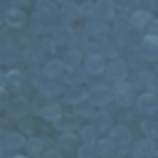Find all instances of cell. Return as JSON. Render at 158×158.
<instances>
[{"label": "cell", "instance_id": "1", "mask_svg": "<svg viewBox=\"0 0 158 158\" xmlns=\"http://www.w3.org/2000/svg\"><path fill=\"white\" fill-rule=\"evenodd\" d=\"M111 94H114V101H116L118 106H131V104H136L133 84L126 81V79H116L114 86H111Z\"/></svg>", "mask_w": 158, "mask_h": 158}, {"label": "cell", "instance_id": "2", "mask_svg": "<svg viewBox=\"0 0 158 158\" xmlns=\"http://www.w3.org/2000/svg\"><path fill=\"white\" fill-rule=\"evenodd\" d=\"M136 109H138L141 114H146V116L158 114V94H156V91H143V94H138V96H136Z\"/></svg>", "mask_w": 158, "mask_h": 158}, {"label": "cell", "instance_id": "3", "mask_svg": "<svg viewBox=\"0 0 158 158\" xmlns=\"http://www.w3.org/2000/svg\"><path fill=\"white\" fill-rule=\"evenodd\" d=\"M136 52H138L146 62H158V35H151V32H148Z\"/></svg>", "mask_w": 158, "mask_h": 158}, {"label": "cell", "instance_id": "4", "mask_svg": "<svg viewBox=\"0 0 158 158\" xmlns=\"http://www.w3.org/2000/svg\"><path fill=\"white\" fill-rule=\"evenodd\" d=\"M131 84H133V89L138 86V89H146V91H156L158 89V74L148 72V69H138V74Z\"/></svg>", "mask_w": 158, "mask_h": 158}, {"label": "cell", "instance_id": "5", "mask_svg": "<svg viewBox=\"0 0 158 158\" xmlns=\"http://www.w3.org/2000/svg\"><path fill=\"white\" fill-rule=\"evenodd\" d=\"M86 101L96 109H101V106H106L109 101H114V94H111V89L109 86H91L89 89V96H86Z\"/></svg>", "mask_w": 158, "mask_h": 158}, {"label": "cell", "instance_id": "6", "mask_svg": "<svg viewBox=\"0 0 158 158\" xmlns=\"http://www.w3.org/2000/svg\"><path fill=\"white\" fill-rule=\"evenodd\" d=\"M104 74L109 77V79H126V74H128V62H123V59H109L106 62V69H104Z\"/></svg>", "mask_w": 158, "mask_h": 158}, {"label": "cell", "instance_id": "7", "mask_svg": "<svg viewBox=\"0 0 158 158\" xmlns=\"http://www.w3.org/2000/svg\"><path fill=\"white\" fill-rule=\"evenodd\" d=\"M84 30H86L89 40H106L109 37V25H106V20H99V17L89 20Z\"/></svg>", "mask_w": 158, "mask_h": 158}, {"label": "cell", "instance_id": "8", "mask_svg": "<svg viewBox=\"0 0 158 158\" xmlns=\"http://www.w3.org/2000/svg\"><path fill=\"white\" fill-rule=\"evenodd\" d=\"M84 69H86L89 74H104V69H106V54H104V52L86 54V57H84Z\"/></svg>", "mask_w": 158, "mask_h": 158}, {"label": "cell", "instance_id": "9", "mask_svg": "<svg viewBox=\"0 0 158 158\" xmlns=\"http://www.w3.org/2000/svg\"><path fill=\"white\" fill-rule=\"evenodd\" d=\"M27 15L22 12V7H15V5H10V7H5V22H7V27H25L27 25Z\"/></svg>", "mask_w": 158, "mask_h": 158}, {"label": "cell", "instance_id": "10", "mask_svg": "<svg viewBox=\"0 0 158 158\" xmlns=\"http://www.w3.org/2000/svg\"><path fill=\"white\" fill-rule=\"evenodd\" d=\"M151 20H153L151 10H133V12L128 15V25H131V30H136V32L146 30V27L151 25Z\"/></svg>", "mask_w": 158, "mask_h": 158}, {"label": "cell", "instance_id": "11", "mask_svg": "<svg viewBox=\"0 0 158 158\" xmlns=\"http://www.w3.org/2000/svg\"><path fill=\"white\" fill-rule=\"evenodd\" d=\"M109 138L114 141V146H128V143L133 141V136H131V128H128V126H111Z\"/></svg>", "mask_w": 158, "mask_h": 158}, {"label": "cell", "instance_id": "12", "mask_svg": "<svg viewBox=\"0 0 158 158\" xmlns=\"http://www.w3.org/2000/svg\"><path fill=\"white\" fill-rule=\"evenodd\" d=\"M64 62L62 59H49L44 67H42V74H44V79H62L64 77Z\"/></svg>", "mask_w": 158, "mask_h": 158}, {"label": "cell", "instance_id": "13", "mask_svg": "<svg viewBox=\"0 0 158 158\" xmlns=\"http://www.w3.org/2000/svg\"><path fill=\"white\" fill-rule=\"evenodd\" d=\"M86 96H89V91H84V89H81V84H69V89L64 91V101H67V104H72V106H77V104H81V101H86Z\"/></svg>", "mask_w": 158, "mask_h": 158}, {"label": "cell", "instance_id": "14", "mask_svg": "<svg viewBox=\"0 0 158 158\" xmlns=\"http://www.w3.org/2000/svg\"><path fill=\"white\" fill-rule=\"evenodd\" d=\"M25 136L20 133V131H12V133H2V151L5 153H10V151H15V148H22L25 146Z\"/></svg>", "mask_w": 158, "mask_h": 158}, {"label": "cell", "instance_id": "15", "mask_svg": "<svg viewBox=\"0 0 158 158\" xmlns=\"http://www.w3.org/2000/svg\"><path fill=\"white\" fill-rule=\"evenodd\" d=\"M25 81H27V74H22L20 69H12V72L5 74V86H7L10 91H20V89L25 86Z\"/></svg>", "mask_w": 158, "mask_h": 158}, {"label": "cell", "instance_id": "16", "mask_svg": "<svg viewBox=\"0 0 158 158\" xmlns=\"http://www.w3.org/2000/svg\"><path fill=\"white\" fill-rule=\"evenodd\" d=\"M59 20H62V25H72L74 20H79V5H74V2L59 5Z\"/></svg>", "mask_w": 158, "mask_h": 158}, {"label": "cell", "instance_id": "17", "mask_svg": "<svg viewBox=\"0 0 158 158\" xmlns=\"http://www.w3.org/2000/svg\"><path fill=\"white\" fill-rule=\"evenodd\" d=\"M133 156H156V138H141V141H136L133 143Z\"/></svg>", "mask_w": 158, "mask_h": 158}, {"label": "cell", "instance_id": "18", "mask_svg": "<svg viewBox=\"0 0 158 158\" xmlns=\"http://www.w3.org/2000/svg\"><path fill=\"white\" fill-rule=\"evenodd\" d=\"M72 37H74V30H72L69 25H59V27L52 30V42H54V44H69Z\"/></svg>", "mask_w": 158, "mask_h": 158}, {"label": "cell", "instance_id": "19", "mask_svg": "<svg viewBox=\"0 0 158 158\" xmlns=\"http://www.w3.org/2000/svg\"><path fill=\"white\" fill-rule=\"evenodd\" d=\"M94 128L99 131V133H109L111 131V126H114V121H111V114H106V111H94Z\"/></svg>", "mask_w": 158, "mask_h": 158}, {"label": "cell", "instance_id": "20", "mask_svg": "<svg viewBox=\"0 0 158 158\" xmlns=\"http://www.w3.org/2000/svg\"><path fill=\"white\" fill-rule=\"evenodd\" d=\"M96 17H99V20H114V17H116V5H114V0H96Z\"/></svg>", "mask_w": 158, "mask_h": 158}, {"label": "cell", "instance_id": "21", "mask_svg": "<svg viewBox=\"0 0 158 158\" xmlns=\"http://www.w3.org/2000/svg\"><path fill=\"white\" fill-rule=\"evenodd\" d=\"M37 12H40L42 17H47V20L59 17V7H57L54 0H37Z\"/></svg>", "mask_w": 158, "mask_h": 158}, {"label": "cell", "instance_id": "22", "mask_svg": "<svg viewBox=\"0 0 158 158\" xmlns=\"http://www.w3.org/2000/svg\"><path fill=\"white\" fill-rule=\"evenodd\" d=\"M27 109H30L27 99H15V104H10V106H7V116H10L12 121H20V118L27 114Z\"/></svg>", "mask_w": 158, "mask_h": 158}, {"label": "cell", "instance_id": "23", "mask_svg": "<svg viewBox=\"0 0 158 158\" xmlns=\"http://www.w3.org/2000/svg\"><path fill=\"white\" fill-rule=\"evenodd\" d=\"M40 116L44 118V121H57V118H62V106L59 104H54V101H49V104H44V106H40Z\"/></svg>", "mask_w": 158, "mask_h": 158}, {"label": "cell", "instance_id": "24", "mask_svg": "<svg viewBox=\"0 0 158 158\" xmlns=\"http://www.w3.org/2000/svg\"><path fill=\"white\" fill-rule=\"evenodd\" d=\"M86 69L84 67H72V69H64V81L67 84H81V81H86Z\"/></svg>", "mask_w": 158, "mask_h": 158}, {"label": "cell", "instance_id": "25", "mask_svg": "<svg viewBox=\"0 0 158 158\" xmlns=\"http://www.w3.org/2000/svg\"><path fill=\"white\" fill-rule=\"evenodd\" d=\"M62 62H64V67H67V69H72V67L84 64V54H81V49H67V52H64V57H62Z\"/></svg>", "mask_w": 158, "mask_h": 158}, {"label": "cell", "instance_id": "26", "mask_svg": "<svg viewBox=\"0 0 158 158\" xmlns=\"http://www.w3.org/2000/svg\"><path fill=\"white\" fill-rule=\"evenodd\" d=\"M138 2H141V0H114V5H116V15H118V17L131 15L133 10H138Z\"/></svg>", "mask_w": 158, "mask_h": 158}, {"label": "cell", "instance_id": "27", "mask_svg": "<svg viewBox=\"0 0 158 158\" xmlns=\"http://www.w3.org/2000/svg\"><path fill=\"white\" fill-rule=\"evenodd\" d=\"M57 141H59V148H62V151H74V148H79V136H74L72 131H64Z\"/></svg>", "mask_w": 158, "mask_h": 158}, {"label": "cell", "instance_id": "28", "mask_svg": "<svg viewBox=\"0 0 158 158\" xmlns=\"http://www.w3.org/2000/svg\"><path fill=\"white\" fill-rule=\"evenodd\" d=\"M121 47H123V44H121L116 37H114V40H109V37H106V40H104V47H101V52H104L109 59H116V57H118V52H121Z\"/></svg>", "mask_w": 158, "mask_h": 158}, {"label": "cell", "instance_id": "29", "mask_svg": "<svg viewBox=\"0 0 158 158\" xmlns=\"http://www.w3.org/2000/svg\"><path fill=\"white\" fill-rule=\"evenodd\" d=\"M25 151H27L30 156H42V153H44V141H42L40 136H32V138L25 141Z\"/></svg>", "mask_w": 158, "mask_h": 158}, {"label": "cell", "instance_id": "30", "mask_svg": "<svg viewBox=\"0 0 158 158\" xmlns=\"http://www.w3.org/2000/svg\"><path fill=\"white\" fill-rule=\"evenodd\" d=\"M94 148H96V156H101V158H109V156H114V141L111 138H99L96 143H94Z\"/></svg>", "mask_w": 158, "mask_h": 158}, {"label": "cell", "instance_id": "31", "mask_svg": "<svg viewBox=\"0 0 158 158\" xmlns=\"http://www.w3.org/2000/svg\"><path fill=\"white\" fill-rule=\"evenodd\" d=\"M37 91H40V96H59V94H62V86L54 84V79H49L47 84H40Z\"/></svg>", "mask_w": 158, "mask_h": 158}, {"label": "cell", "instance_id": "32", "mask_svg": "<svg viewBox=\"0 0 158 158\" xmlns=\"http://www.w3.org/2000/svg\"><path fill=\"white\" fill-rule=\"evenodd\" d=\"M79 17L94 20V17H96V0H84V2L79 5Z\"/></svg>", "mask_w": 158, "mask_h": 158}, {"label": "cell", "instance_id": "33", "mask_svg": "<svg viewBox=\"0 0 158 158\" xmlns=\"http://www.w3.org/2000/svg\"><path fill=\"white\" fill-rule=\"evenodd\" d=\"M0 57H2V62H5V64H12V62L22 59L20 49H17V47H12V44H5V47H2V54H0Z\"/></svg>", "mask_w": 158, "mask_h": 158}, {"label": "cell", "instance_id": "34", "mask_svg": "<svg viewBox=\"0 0 158 158\" xmlns=\"http://www.w3.org/2000/svg\"><path fill=\"white\" fill-rule=\"evenodd\" d=\"M99 136H101V133L94 128V123H91V126H84V128L79 131V138H81V143H96V141H99Z\"/></svg>", "mask_w": 158, "mask_h": 158}, {"label": "cell", "instance_id": "35", "mask_svg": "<svg viewBox=\"0 0 158 158\" xmlns=\"http://www.w3.org/2000/svg\"><path fill=\"white\" fill-rule=\"evenodd\" d=\"M141 131L148 136V138H158V118H143L141 121Z\"/></svg>", "mask_w": 158, "mask_h": 158}, {"label": "cell", "instance_id": "36", "mask_svg": "<svg viewBox=\"0 0 158 158\" xmlns=\"http://www.w3.org/2000/svg\"><path fill=\"white\" fill-rule=\"evenodd\" d=\"M44 20H47V17H42V15L37 12L35 17H30V30H32V32H42V30H44Z\"/></svg>", "mask_w": 158, "mask_h": 158}, {"label": "cell", "instance_id": "37", "mask_svg": "<svg viewBox=\"0 0 158 158\" xmlns=\"http://www.w3.org/2000/svg\"><path fill=\"white\" fill-rule=\"evenodd\" d=\"M74 121H77V116H62V118H57L54 123L59 126V131H69V128L74 126Z\"/></svg>", "mask_w": 158, "mask_h": 158}, {"label": "cell", "instance_id": "38", "mask_svg": "<svg viewBox=\"0 0 158 158\" xmlns=\"http://www.w3.org/2000/svg\"><path fill=\"white\" fill-rule=\"evenodd\" d=\"M77 153H79V158H89V156L96 153V148H94V143H81V146L77 148Z\"/></svg>", "mask_w": 158, "mask_h": 158}, {"label": "cell", "instance_id": "39", "mask_svg": "<svg viewBox=\"0 0 158 158\" xmlns=\"http://www.w3.org/2000/svg\"><path fill=\"white\" fill-rule=\"evenodd\" d=\"M40 54H42V52H40L37 47H30V49H25V52H22V59H27V62L32 64V62H37V59H40Z\"/></svg>", "mask_w": 158, "mask_h": 158}, {"label": "cell", "instance_id": "40", "mask_svg": "<svg viewBox=\"0 0 158 158\" xmlns=\"http://www.w3.org/2000/svg\"><path fill=\"white\" fill-rule=\"evenodd\" d=\"M40 77L44 79V74H42L40 69H30V72H27V81H30L32 86H40V84H42V81H40Z\"/></svg>", "mask_w": 158, "mask_h": 158}, {"label": "cell", "instance_id": "41", "mask_svg": "<svg viewBox=\"0 0 158 158\" xmlns=\"http://www.w3.org/2000/svg\"><path fill=\"white\" fill-rule=\"evenodd\" d=\"M143 62H146V59H143V57L136 52V54H133V59L128 62V67H136V69H141V67H143Z\"/></svg>", "mask_w": 158, "mask_h": 158}, {"label": "cell", "instance_id": "42", "mask_svg": "<svg viewBox=\"0 0 158 158\" xmlns=\"http://www.w3.org/2000/svg\"><path fill=\"white\" fill-rule=\"evenodd\" d=\"M42 156L44 158H62V148H47Z\"/></svg>", "mask_w": 158, "mask_h": 158}, {"label": "cell", "instance_id": "43", "mask_svg": "<svg viewBox=\"0 0 158 158\" xmlns=\"http://www.w3.org/2000/svg\"><path fill=\"white\" fill-rule=\"evenodd\" d=\"M141 5H143V10H156L158 0H141Z\"/></svg>", "mask_w": 158, "mask_h": 158}, {"label": "cell", "instance_id": "44", "mask_svg": "<svg viewBox=\"0 0 158 158\" xmlns=\"http://www.w3.org/2000/svg\"><path fill=\"white\" fill-rule=\"evenodd\" d=\"M10 2H12L15 7H27V5H32L35 0H10Z\"/></svg>", "mask_w": 158, "mask_h": 158}, {"label": "cell", "instance_id": "45", "mask_svg": "<svg viewBox=\"0 0 158 158\" xmlns=\"http://www.w3.org/2000/svg\"><path fill=\"white\" fill-rule=\"evenodd\" d=\"M146 30H148L151 35H158V20H151V25H148Z\"/></svg>", "mask_w": 158, "mask_h": 158}, {"label": "cell", "instance_id": "46", "mask_svg": "<svg viewBox=\"0 0 158 158\" xmlns=\"http://www.w3.org/2000/svg\"><path fill=\"white\" fill-rule=\"evenodd\" d=\"M57 2H59V5H64V2H69V0H57Z\"/></svg>", "mask_w": 158, "mask_h": 158}, {"label": "cell", "instance_id": "47", "mask_svg": "<svg viewBox=\"0 0 158 158\" xmlns=\"http://www.w3.org/2000/svg\"><path fill=\"white\" fill-rule=\"evenodd\" d=\"M156 153H158V148H156Z\"/></svg>", "mask_w": 158, "mask_h": 158}, {"label": "cell", "instance_id": "48", "mask_svg": "<svg viewBox=\"0 0 158 158\" xmlns=\"http://www.w3.org/2000/svg\"><path fill=\"white\" fill-rule=\"evenodd\" d=\"M156 94H158V89H156Z\"/></svg>", "mask_w": 158, "mask_h": 158}]
</instances>
